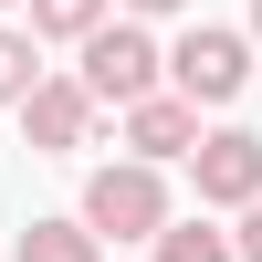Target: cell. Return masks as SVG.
I'll return each mask as SVG.
<instances>
[{
    "label": "cell",
    "mask_w": 262,
    "mask_h": 262,
    "mask_svg": "<svg viewBox=\"0 0 262 262\" xmlns=\"http://www.w3.org/2000/svg\"><path fill=\"white\" fill-rule=\"evenodd\" d=\"M95 242H158L179 210H168V179L158 168H137V158H116V168H95L84 179V210H74Z\"/></svg>",
    "instance_id": "obj_1"
},
{
    "label": "cell",
    "mask_w": 262,
    "mask_h": 262,
    "mask_svg": "<svg viewBox=\"0 0 262 262\" xmlns=\"http://www.w3.org/2000/svg\"><path fill=\"white\" fill-rule=\"evenodd\" d=\"M74 84L95 105H147V95H168V53H158L147 21H105V32L84 42V74Z\"/></svg>",
    "instance_id": "obj_2"
},
{
    "label": "cell",
    "mask_w": 262,
    "mask_h": 262,
    "mask_svg": "<svg viewBox=\"0 0 262 262\" xmlns=\"http://www.w3.org/2000/svg\"><path fill=\"white\" fill-rule=\"evenodd\" d=\"M242 84H252V32H231V21H189V32L168 42V95L231 105Z\"/></svg>",
    "instance_id": "obj_3"
},
{
    "label": "cell",
    "mask_w": 262,
    "mask_h": 262,
    "mask_svg": "<svg viewBox=\"0 0 262 262\" xmlns=\"http://www.w3.org/2000/svg\"><path fill=\"white\" fill-rule=\"evenodd\" d=\"M189 179H200V210H252L262 200V137L252 126H210L200 158H189Z\"/></svg>",
    "instance_id": "obj_4"
},
{
    "label": "cell",
    "mask_w": 262,
    "mask_h": 262,
    "mask_svg": "<svg viewBox=\"0 0 262 262\" xmlns=\"http://www.w3.org/2000/svg\"><path fill=\"white\" fill-rule=\"evenodd\" d=\"M95 116H105V105L84 95L74 74H42L32 105H21V137H32L42 158H74V147H95Z\"/></svg>",
    "instance_id": "obj_5"
},
{
    "label": "cell",
    "mask_w": 262,
    "mask_h": 262,
    "mask_svg": "<svg viewBox=\"0 0 262 262\" xmlns=\"http://www.w3.org/2000/svg\"><path fill=\"white\" fill-rule=\"evenodd\" d=\"M126 158H137V168L200 158V105H189V95H147V105H126Z\"/></svg>",
    "instance_id": "obj_6"
},
{
    "label": "cell",
    "mask_w": 262,
    "mask_h": 262,
    "mask_svg": "<svg viewBox=\"0 0 262 262\" xmlns=\"http://www.w3.org/2000/svg\"><path fill=\"white\" fill-rule=\"evenodd\" d=\"M116 0H32V42H95Z\"/></svg>",
    "instance_id": "obj_7"
},
{
    "label": "cell",
    "mask_w": 262,
    "mask_h": 262,
    "mask_svg": "<svg viewBox=\"0 0 262 262\" xmlns=\"http://www.w3.org/2000/svg\"><path fill=\"white\" fill-rule=\"evenodd\" d=\"M21 262H105V242L84 221H32L21 231Z\"/></svg>",
    "instance_id": "obj_8"
},
{
    "label": "cell",
    "mask_w": 262,
    "mask_h": 262,
    "mask_svg": "<svg viewBox=\"0 0 262 262\" xmlns=\"http://www.w3.org/2000/svg\"><path fill=\"white\" fill-rule=\"evenodd\" d=\"M32 84H42V42L0 21V105H11V116H21V105H32Z\"/></svg>",
    "instance_id": "obj_9"
},
{
    "label": "cell",
    "mask_w": 262,
    "mask_h": 262,
    "mask_svg": "<svg viewBox=\"0 0 262 262\" xmlns=\"http://www.w3.org/2000/svg\"><path fill=\"white\" fill-rule=\"evenodd\" d=\"M158 262H242V252H231V231H210V210H200V221L158 231Z\"/></svg>",
    "instance_id": "obj_10"
},
{
    "label": "cell",
    "mask_w": 262,
    "mask_h": 262,
    "mask_svg": "<svg viewBox=\"0 0 262 262\" xmlns=\"http://www.w3.org/2000/svg\"><path fill=\"white\" fill-rule=\"evenodd\" d=\"M231 252H242V262H262V200L242 210V231H231Z\"/></svg>",
    "instance_id": "obj_11"
},
{
    "label": "cell",
    "mask_w": 262,
    "mask_h": 262,
    "mask_svg": "<svg viewBox=\"0 0 262 262\" xmlns=\"http://www.w3.org/2000/svg\"><path fill=\"white\" fill-rule=\"evenodd\" d=\"M126 21H158V11H189V0H116Z\"/></svg>",
    "instance_id": "obj_12"
},
{
    "label": "cell",
    "mask_w": 262,
    "mask_h": 262,
    "mask_svg": "<svg viewBox=\"0 0 262 262\" xmlns=\"http://www.w3.org/2000/svg\"><path fill=\"white\" fill-rule=\"evenodd\" d=\"M252 42H262V0H252Z\"/></svg>",
    "instance_id": "obj_13"
},
{
    "label": "cell",
    "mask_w": 262,
    "mask_h": 262,
    "mask_svg": "<svg viewBox=\"0 0 262 262\" xmlns=\"http://www.w3.org/2000/svg\"><path fill=\"white\" fill-rule=\"evenodd\" d=\"M0 11H11V0H0Z\"/></svg>",
    "instance_id": "obj_14"
}]
</instances>
